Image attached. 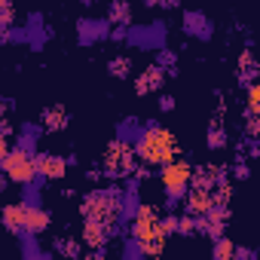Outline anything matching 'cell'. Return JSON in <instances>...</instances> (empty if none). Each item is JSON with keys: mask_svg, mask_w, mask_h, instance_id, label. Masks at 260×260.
I'll use <instances>...</instances> for the list:
<instances>
[{"mask_svg": "<svg viewBox=\"0 0 260 260\" xmlns=\"http://www.w3.org/2000/svg\"><path fill=\"white\" fill-rule=\"evenodd\" d=\"M132 147H135L138 162H144V166H150V169H159V166H166L169 159L181 156V144H178L175 132H172V128H162L159 122H144V125L138 128Z\"/></svg>", "mask_w": 260, "mask_h": 260, "instance_id": "1", "label": "cell"}, {"mask_svg": "<svg viewBox=\"0 0 260 260\" xmlns=\"http://www.w3.org/2000/svg\"><path fill=\"white\" fill-rule=\"evenodd\" d=\"M128 236L135 239L141 257H159L166 251V236L159 230V208L156 205H138L135 217L128 220Z\"/></svg>", "mask_w": 260, "mask_h": 260, "instance_id": "2", "label": "cell"}, {"mask_svg": "<svg viewBox=\"0 0 260 260\" xmlns=\"http://www.w3.org/2000/svg\"><path fill=\"white\" fill-rule=\"evenodd\" d=\"M119 211H122V190L119 187H95L80 199V217L113 223V220H119Z\"/></svg>", "mask_w": 260, "mask_h": 260, "instance_id": "3", "label": "cell"}, {"mask_svg": "<svg viewBox=\"0 0 260 260\" xmlns=\"http://www.w3.org/2000/svg\"><path fill=\"white\" fill-rule=\"evenodd\" d=\"M138 156H135V147L132 141H122V138H113L107 147H104V156H101V175L110 178V181H119V178H128L135 169Z\"/></svg>", "mask_w": 260, "mask_h": 260, "instance_id": "4", "label": "cell"}, {"mask_svg": "<svg viewBox=\"0 0 260 260\" xmlns=\"http://www.w3.org/2000/svg\"><path fill=\"white\" fill-rule=\"evenodd\" d=\"M190 172H193V166L187 159H181V156H175L166 166H159V184H162L169 208H175L184 199V193L190 190Z\"/></svg>", "mask_w": 260, "mask_h": 260, "instance_id": "5", "label": "cell"}, {"mask_svg": "<svg viewBox=\"0 0 260 260\" xmlns=\"http://www.w3.org/2000/svg\"><path fill=\"white\" fill-rule=\"evenodd\" d=\"M0 172L10 178V184H34L37 181V162H34V153L31 150H22V147H10L4 156H0Z\"/></svg>", "mask_w": 260, "mask_h": 260, "instance_id": "6", "label": "cell"}, {"mask_svg": "<svg viewBox=\"0 0 260 260\" xmlns=\"http://www.w3.org/2000/svg\"><path fill=\"white\" fill-rule=\"evenodd\" d=\"M166 37H169V25L159 19L150 25H128L125 28V43L138 46V49H159V46H166Z\"/></svg>", "mask_w": 260, "mask_h": 260, "instance_id": "7", "label": "cell"}, {"mask_svg": "<svg viewBox=\"0 0 260 260\" xmlns=\"http://www.w3.org/2000/svg\"><path fill=\"white\" fill-rule=\"evenodd\" d=\"M181 28H184L187 37H193L199 43H211V37H214V22L202 10H184L181 13Z\"/></svg>", "mask_w": 260, "mask_h": 260, "instance_id": "8", "label": "cell"}, {"mask_svg": "<svg viewBox=\"0 0 260 260\" xmlns=\"http://www.w3.org/2000/svg\"><path fill=\"white\" fill-rule=\"evenodd\" d=\"M107 31H110L107 19H92V16H80L77 19V43L80 46H92V43L107 40Z\"/></svg>", "mask_w": 260, "mask_h": 260, "instance_id": "9", "label": "cell"}, {"mask_svg": "<svg viewBox=\"0 0 260 260\" xmlns=\"http://www.w3.org/2000/svg\"><path fill=\"white\" fill-rule=\"evenodd\" d=\"M166 71L153 61V64H147V68H141L138 71V77H135V95L138 98H144V95H153V92H162L166 89Z\"/></svg>", "mask_w": 260, "mask_h": 260, "instance_id": "10", "label": "cell"}, {"mask_svg": "<svg viewBox=\"0 0 260 260\" xmlns=\"http://www.w3.org/2000/svg\"><path fill=\"white\" fill-rule=\"evenodd\" d=\"M34 162H37V178L40 181H58V178L68 175V159L58 156V153L40 150V153H34Z\"/></svg>", "mask_w": 260, "mask_h": 260, "instance_id": "11", "label": "cell"}, {"mask_svg": "<svg viewBox=\"0 0 260 260\" xmlns=\"http://www.w3.org/2000/svg\"><path fill=\"white\" fill-rule=\"evenodd\" d=\"M68 125H71V116H68L64 104H49V107L40 110V128H43V132L58 135V132H64Z\"/></svg>", "mask_w": 260, "mask_h": 260, "instance_id": "12", "label": "cell"}, {"mask_svg": "<svg viewBox=\"0 0 260 260\" xmlns=\"http://www.w3.org/2000/svg\"><path fill=\"white\" fill-rule=\"evenodd\" d=\"M25 211H28V202L22 199V202H10V205H4L0 208V223H4L13 236H25Z\"/></svg>", "mask_w": 260, "mask_h": 260, "instance_id": "13", "label": "cell"}, {"mask_svg": "<svg viewBox=\"0 0 260 260\" xmlns=\"http://www.w3.org/2000/svg\"><path fill=\"white\" fill-rule=\"evenodd\" d=\"M52 223V214L46 208H40V202H28V211H25V236H43Z\"/></svg>", "mask_w": 260, "mask_h": 260, "instance_id": "14", "label": "cell"}, {"mask_svg": "<svg viewBox=\"0 0 260 260\" xmlns=\"http://www.w3.org/2000/svg\"><path fill=\"white\" fill-rule=\"evenodd\" d=\"M257 74H260L257 55H254V49H251V46H245V49L239 52V64H236V83L245 89L248 83H254V80H257Z\"/></svg>", "mask_w": 260, "mask_h": 260, "instance_id": "15", "label": "cell"}, {"mask_svg": "<svg viewBox=\"0 0 260 260\" xmlns=\"http://www.w3.org/2000/svg\"><path fill=\"white\" fill-rule=\"evenodd\" d=\"M181 202H184V211H187V214H196V217H199V214H205V211L211 208V190H193V187H190Z\"/></svg>", "mask_w": 260, "mask_h": 260, "instance_id": "16", "label": "cell"}, {"mask_svg": "<svg viewBox=\"0 0 260 260\" xmlns=\"http://www.w3.org/2000/svg\"><path fill=\"white\" fill-rule=\"evenodd\" d=\"M132 0H110L107 4V22L110 25H132Z\"/></svg>", "mask_w": 260, "mask_h": 260, "instance_id": "17", "label": "cell"}, {"mask_svg": "<svg viewBox=\"0 0 260 260\" xmlns=\"http://www.w3.org/2000/svg\"><path fill=\"white\" fill-rule=\"evenodd\" d=\"M40 135H43L40 122H25V125L19 128V144H16V147H22V150H31V153H37V141H40Z\"/></svg>", "mask_w": 260, "mask_h": 260, "instance_id": "18", "label": "cell"}, {"mask_svg": "<svg viewBox=\"0 0 260 260\" xmlns=\"http://www.w3.org/2000/svg\"><path fill=\"white\" fill-rule=\"evenodd\" d=\"M107 74L113 80H128V77H132V58H128V55H113L107 61Z\"/></svg>", "mask_w": 260, "mask_h": 260, "instance_id": "19", "label": "cell"}, {"mask_svg": "<svg viewBox=\"0 0 260 260\" xmlns=\"http://www.w3.org/2000/svg\"><path fill=\"white\" fill-rule=\"evenodd\" d=\"M156 64L166 71V77H178V52H175V49L159 46V49H156Z\"/></svg>", "mask_w": 260, "mask_h": 260, "instance_id": "20", "label": "cell"}, {"mask_svg": "<svg viewBox=\"0 0 260 260\" xmlns=\"http://www.w3.org/2000/svg\"><path fill=\"white\" fill-rule=\"evenodd\" d=\"M214 245H211V257L214 260H233V251H236V242L223 233V236H217V239H211Z\"/></svg>", "mask_w": 260, "mask_h": 260, "instance_id": "21", "label": "cell"}, {"mask_svg": "<svg viewBox=\"0 0 260 260\" xmlns=\"http://www.w3.org/2000/svg\"><path fill=\"white\" fill-rule=\"evenodd\" d=\"M260 113V83H248L245 86V116H257Z\"/></svg>", "mask_w": 260, "mask_h": 260, "instance_id": "22", "label": "cell"}, {"mask_svg": "<svg viewBox=\"0 0 260 260\" xmlns=\"http://www.w3.org/2000/svg\"><path fill=\"white\" fill-rule=\"evenodd\" d=\"M175 236H181V239H193V236H196V214L181 211V214H178V233H175Z\"/></svg>", "mask_w": 260, "mask_h": 260, "instance_id": "23", "label": "cell"}, {"mask_svg": "<svg viewBox=\"0 0 260 260\" xmlns=\"http://www.w3.org/2000/svg\"><path fill=\"white\" fill-rule=\"evenodd\" d=\"M138 128H141V122H138L135 116H128V119H122V122H119V128H116V138H122V141H135Z\"/></svg>", "mask_w": 260, "mask_h": 260, "instance_id": "24", "label": "cell"}, {"mask_svg": "<svg viewBox=\"0 0 260 260\" xmlns=\"http://www.w3.org/2000/svg\"><path fill=\"white\" fill-rule=\"evenodd\" d=\"M230 175H233L236 181H248V178H251V166H248V159H245L242 153H236V162L230 166Z\"/></svg>", "mask_w": 260, "mask_h": 260, "instance_id": "25", "label": "cell"}, {"mask_svg": "<svg viewBox=\"0 0 260 260\" xmlns=\"http://www.w3.org/2000/svg\"><path fill=\"white\" fill-rule=\"evenodd\" d=\"M52 248H55L58 254H68V257H80V254H83V248H80L77 239H55Z\"/></svg>", "mask_w": 260, "mask_h": 260, "instance_id": "26", "label": "cell"}, {"mask_svg": "<svg viewBox=\"0 0 260 260\" xmlns=\"http://www.w3.org/2000/svg\"><path fill=\"white\" fill-rule=\"evenodd\" d=\"M16 25V7L13 0H0V28H10Z\"/></svg>", "mask_w": 260, "mask_h": 260, "instance_id": "27", "label": "cell"}, {"mask_svg": "<svg viewBox=\"0 0 260 260\" xmlns=\"http://www.w3.org/2000/svg\"><path fill=\"white\" fill-rule=\"evenodd\" d=\"M159 230H162L166 239L175 236V233H178V214H175V211H172V214H159Z\"/></svg>", "mask_w": 260, "mask_h": 260, "instance_id": "28", "label": "cell"}, {"mask_svg": "<svg viewBox=\"0 0 260 260\" xmlns=\"http://www.w3.org/2000/svg\"><path fill=\"white\" fill-rule=\"evenodd\" d=\"M141 4L147 10H175V7H181V0H141Z\"/></svg>", "mask_w": 260, "mask_h": 260, "instance_id": "29", "label": "cell"}, {"mask_svg": "<svg viewBox=\"0 0 260 260\" xmlns=\"http://www.w3.org/2000/svg\"><path fill=\"white\" fill-rule=\"evenodd\" d=\"M125 28H128V25H110L107 40H110V43H125Z\"/></svg>", "mask_w": 260, "mask_h": 260, "instance_id": "30", "label": "cell"}, {"mask_svg": "<svg viewBox=\"0 0 260 260\" xmlns=\"http://www.w3.org/2000/svg\"><path fill=\"white\" fill-rule=\"evenodd\" d=\"M175 95H169V92H159V98H156V107L162 110V113H169V110H175Z\"/></svg>", "mask_w": 260, "mask_h": 260, "instance_id": "31", "label": "cell"}, {"mask_svg": "<svg viewBox=\"0 0 260 260\" xmlns=\"http://www.w3.org/2000/svg\"><path fill=\"white\" fill-rule=\"evenodd\" d=\"M260 135V119L257 116H245V138H257Z\"/></svg>", "mask_w": 260, "mask_h": 260, "instance_id": "32", "label": "cell"}, {"mask_svg": "<svg viewBox=\"0 0 260 260\" xmlns=\"http://www.w3.org/2000/svg\"><path fill=\"white\" fill-rule=\"evenodd\" d=\"M83 178H86L89 184H98V181L104 178V175H101V166H92V169H86V172H83Z\"/></svg>", "mask_w": 260, "mask_h": 260, "instance_id": "33", "label": "cell"}, {"mask_svg": "<svg viewBox=\"0 0 260 260\" xmlns=\"http://www.w3.org/2000/svg\"><path fill=\"white\" fill-rule=\"evenodd\" d=\"M43 25H46L43 13H28V25L25 28H43Z\"/></svg>", "mask_w": 260, "mask_h": 260, "instance_id": "34", "label": "cell"}, {"mask_svg": "<svg viewBox=\"0 0 260 260\" xmlns=\"http://www.w3.org/2000/svg\"><path fill=\"white\" fill-rule=\"evenodd\" d=\"M0 135H13V122L7 119V113H0Z\"/></svg>", "mask_w": 260, "mask_h": 260, "instance_id": "35", "label": "cell"}, {"mask_svg": "<svg viewBox=\"0 0 260 260\" xmlns=\"http://www.w3.org/2000/svg\"><path fill=\"white\" fill-rule=\"evenodd\" d=\"M10 147H13V138H10V135H0V156H4Z\"/></svg>", "mask_w": 260, "mask_h": 260, "instance_id": "36", "label": "cell"}, {"mask_svg": "<svg viewBox=\"0 0 260 260\" xmlns=\"http://www.w3.org/2000/svg\"><path fill=\"white\" fill-rule=\"evenodd\" d=\"M7 190H10V178L0 172V193H7Z\"/></svg>", "mask_w": 260, "mask_h": 260, "instance_id": "37", "label": "cell"}, {"mask_svg": "<svg viewBox=\"0 0 260 260\" xmlns=\"http://www.w3.org/2000/svg\"><path fill=\"white\" fill-rule=\"evenodd\" d=\"M0 113H7V98L0 95Z\"/></svg>", "mask_w": 260, "mask_h": 260, "instance_id": "38", "label": "cell"}, {"mask_svg": "<svg viewBox=\"0 0 260 260\" xmlns=\"http://www.w3.org/2000/svg\"><path fill=\"white\" fill-rule=\"evenodd\" d=\"M80 4H83V7H95V4H98V0H80Z\"/></svg>", "mask_w": 260, "mask_h": 260, "instance_id": "39", "label": "cell"}, {"mask_svg": "<svg viewBox=\"0 0 260 260\" xmlns=\"http://www.w3.org/2000/svg\"><path fill=\"white\" fill-rule=\"evenodd\" d=\"M0 254H4V248H0Z\"/></svg>", "mask_w": 260, "mask_h": 260, "instance_id": "40", "label": "cell"}]
</instances>
